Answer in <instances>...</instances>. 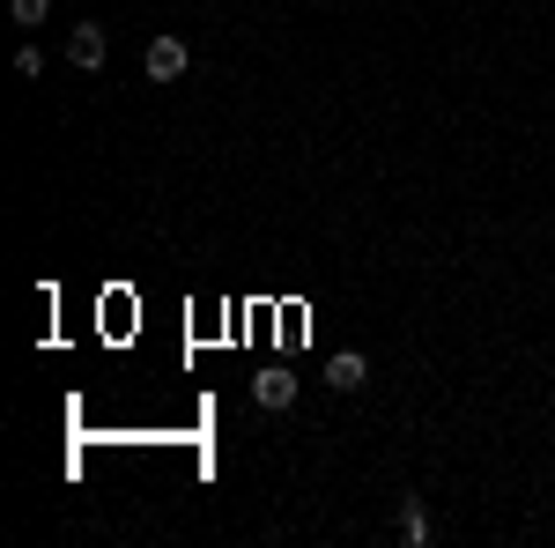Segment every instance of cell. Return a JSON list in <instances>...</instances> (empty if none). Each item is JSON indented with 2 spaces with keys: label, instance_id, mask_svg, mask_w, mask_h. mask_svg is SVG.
<instances>
[{
  "label": "cell",
  "instance_id": "1",
  "mask_svg": "<svg viewBox=\"0 0 555 548\" xmlns=\"http://www.w3.org/2000/svg\"><path fill=\"white\" fill-rule=\"evenodd\" d=\"M326 385H334V393H363V385H371V356H363V348H334V356H326Z\"/></svg>",
  "mask_w": 555,
  "mask_h": 548
},
{
  "label": "cell",
  "instance_id": "2",
  "mask_svg": "<svg viewBox=\"0 0 555 548\" xmlns=\"http://www.w3.org/2000/svg\"><path fill=\"white\" fill-rule=\"evenodd\" d=\"M141 67H149V82H178V75L193 67V52H185L178 38H156L149 52H141Z\"/></svg>",
  "mask_w": 555,
  "mask_h": 548
},
{
  "label": "cell",
  "instance_id": "3",
  "mask_svg": "<svg viewBox=\"0 0 555 548\" xmlns=\"http://www.w3.org/2000/svg\"><path fill=\"white\" fill-rule=\"evenodd\" d=\"M104 52H112V44H104V23H75V30H67V60H75L82 75L104 67Z\"/></svg>",
  "mask_w": 555,
  "mask_h": 548
},
{
  "label": "cell",
  "instance_id": "4",
  "mask_svg": "<svg viewBox=\"0 0 555 548\" xmlns=\"http://www.w3.org/2000/svg\"><path fill=\"white\" fill-rule=\"evenodd\" d=\"M253 400H259V408H289V400H297V379L274 364V371H259V379H253Z\"/></svg>",
  "mask_w": 555,
  "mask_h": 548
},
{
  "label": "cell",
  "instance_id": "5",
  "mask_svg": "<svg viewBox=\"0 0 555 548\" xmlns=\"http://www.w3.org/2000/svg\"><path fill=\"white\" fill-rule=\"evenodd\" d=\"M400 534H408V548H423V541H429V511H423V497H400Z\"/></svg>",
  "mask_w": 555,
  "mask_h": 548
},
{
  "label": "cell",
  "instance_id": "6",
  "mask_svg": "<svg viewBox=\"0 0 555 548\" xmlns=\"http://www.w3.org/2000/svg\"><path fill=\"white\" fill-rule=\"evenodd\" d=\"M8 15H15L23 30H38V23H44V0H8Z\"/></svg>",
  "mask_w": 555,
  "mask_h": 548
}]
</instances>
